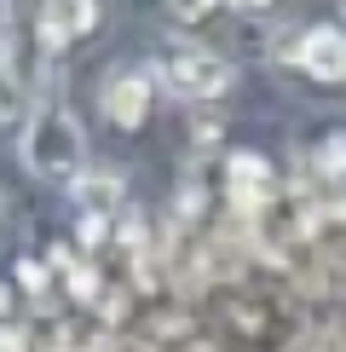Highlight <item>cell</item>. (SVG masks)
<instances>
[{
    "mask_svg": "<svg viewBox=\"0 0 346 352\" xmlns=\"http://www.w3.org/2000/svg\"><path fill=\"white\" fill-rule=\"evenodd\" d=\"M0 312H6V289H0Z\"/></svg>",
    "mask_w": 346,
    "mask_h": 352,
    "instance_id": "obj_11",
    "label": "cell"
},
{
    "mask_svg": "<svg viewBox=\"0 0 346 352\" xmlns=\"http://www.w3.org/2000/svg\"><path fill=\"white\" fill-rule=\"evenodd\" d=\"M18 151H23V168L41 173V179H52V185H76L86 173L81 168V156H86L81 127H76V116H69L64 104H35L29 110Z\"/></svg>",
    "mask_w": 346,
    "mask_h": 352,
    "instance_id": "obj_1",
    "label": "cell"
},
{
    "mask_svg": "<svg viewBox=\"0 0 346 352\" xmlns=\"http://www.w3.org/2000/svg\"><path fill=\"white\" fill-rule=\"evenodd\" d=\"M168 87L191 104H208V98H225L231 93V64L220 52H179L168 64Z\"/></svg>",
    "mask_w": 346,
    "mask_h": 352,
    "instance_id": "obj_2",
    "label": "cell"
},
{
    "mask_svg": "<svg viewBox=\"0 0 346 352\" xmlns=\"http://www.w3.org/2000/svg\"><path fill=\"white\" fill-rule=\"evenodd\" d=\"M18 283H23V289H47V272H41V260H23V266H18Z\"/></svg>",
    "mask_w": 346,
    "mask_h": 352,
    "instance_id": "obj_9",
    "label": "cell"
},
{
    "mask_svg": "<svg viewBox=\"0 0 346 352\" xmlns=\"http://www.w3.org/2000/svg\"><path fill=\"white\" fill-rule=\"evenodd\" d=\"M104 116H110V127H122V133L144 127V116H150V81H144L139 69H115V76L104 81Z\"/></svg>",
    "mask_w": 346,
    "mask_h": 352,
    "instance_id": "obj_4",
    "label": "cell"
},
{
    "mask_svg": "<svg viewBox=\"0 0 346 352\" xmlns=\"http://www.w3.org/2000/svg\"><path fill=\"white\" fill-rule=\"evenodd\" d=\"M0 219H6V197H0Z\"/></svg>",
    "mask_w": 346,
    "mask_h": 352,
    "instance_id": "obj_12",
    "label": "cell"
},
{
    "mask_svg": "<svg viewBox=\"0 0 346 352\" xmlns=\"http://www.w3.org/2000/svg\"><path fill=\"white\" fill-rule=\"evenodd\" d=\"M69 197H76V208L81 214H93V219H110L115 208H122V173H110V168H98V173H81L76 185H69Z\"/></svg>",
    "mask_w": 346,
    "mask_h": 352,
    "instance_id": "obj_6",
    "label": "cell"
},
{
    "mask_svg": "<svg viewBox=\"0 0 346 352\" xmlns=\"http://www.w3.org/2000/svg\"><path fill=\"white\" fill-rule=\"evenodd\" d=\"M168 6H173V18H179V23H202L208 12H220V0H168Z\"/></svg>",
    "mask_w": 346,
    "mask_h": 352,
    "instance_id": "obj_8",
    "label": "cell"
},
{
    "mask_svg": "<svg viewBox=\"0 0 346 352\" xmlns=\"http://www.w3.org/2000/svg\"><path fill=\"white\" fill-rule=\"evenodd\" d=\"M93 23H98V0H41V29H47L52 47L93 35Z\"/></svg>",
    "mask_w": 346,
    "mask_h": 352,
    "instance_id": "obj_5",
    "label": "cell"
},
{
    "mask_svg": "<svg viewBox=\"0 0 346 352\" xmlns=\"http://www.w3.org/2000/svg\"><path fill=\"white\" fill-rule=\"evenodd\" d=\"M231 190H237L242 208H260V202L271 197V168H266V156H254V151L231 156Z\"/></svg>",
    "mask_w": 346,
    "mask_h": 352,
    "instance_id": "obj_7",
    "label": "cell"
},
{
    "mask_svg": "<svg viewBox=\"0 0 346 352\" xmlns=\"http://www.w3.org/2000/svg\"><path fill=\"white\" fill-rule=\"evenodd\" d=\"M225 6H237V12H266L271 0H225Z\"/></svg>",
    "mask_w": 346,
    "mask_h": 352,
    "instance_id": "obj_10",
    "label": "cell"
},
{
    "mask_svg": "<svg viewBox=\"0 0 346 352\" xmlns=\"http://www.w3.org/2000/svg\"><path fill=\"white\" fill-rule=\"evenodd\" d=\"M295 64L306 69L312 81H346V29H335V23L306 29L300 47H295Z\"/></svg>",
    "mask_w": 346,
    "mask_h": 352,
    "instance_id": "obj_3",
    "label": "cell"
},
{
    "mask_svg": "<svg viewBox=\"0 0 346 352\" xmlns=\"http://www.w3.org/2000/svg\"><path fill=\"white\" fill-rule=\"evenodd\" d=\"M341 12H346V0H341Z\"/></svg>",
    "mask_w": 346,
    "mask_h": 352,
    "instance_id": "obj_13",
    "label": "cell"
}]
</instances>
